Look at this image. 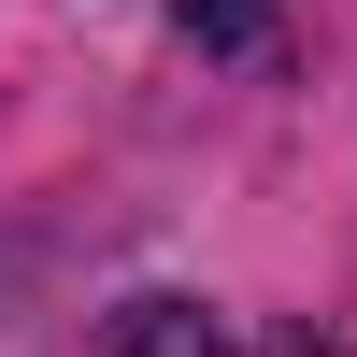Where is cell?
Returning <instances> with one entry per match:
<instances>
[{"label": "cell", "instance_id": "3957f363", "mask_svg": "<svg viewBox=\"0 0 357 357\" xmlns=\"http://www.w3.org/2000/svg\"><path fill=\"white\" fill-rule=\"evenodd\" d=\"M272 357H343V343H314V329H286V343H272Z\"/></svg>", "mask_w": 357, "mask_h": 357}, {"label": "cell", "instance_id": "6da1fadb", "mask_svg": "<svg viewBox=\"0 0 357 357\" xmlns=\"http://www.w3.org/2000/svg\"><path fill=\"white\" fill-rule=\"evenodd\" d=\"M100 357H243V343H229V314H215V301H186V286H143V301H114Z\"/></svg>", "mask_w": 357, "mask_h": 357}, {"label": "cell", "instance_id": "7a4b0ae2", "mask_svg": "<svg viewBox=\"0 0 357 357\" xmlns=\"http://www.w3.org/2000/svg\"><path fill=\"white\" fill-rule=\"evenodd\" d=\"M272 15H286V0H172V29H186L200 57H257V43H272Z\"/></svg>", "mask_w": 357, "mask_h": 357}]
</instances>
